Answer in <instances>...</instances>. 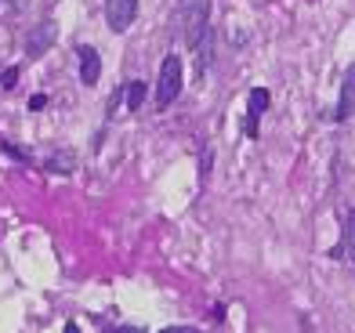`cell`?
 I'll return each mask as SVG.
<instances>
[{"label":"cell","mask_w":355,"mask_h":333,"mask_svg":"<svg viewBox=\"0 0 355 333\" xmlns=\"http://www.w3.org/2000/svg\"><path fill=\"white\" fill-rule=\"evenodd\" d=\"M211 29V0H178L174 8V33L185 47H200Z\"/></svg>","instance_id":"cell-1"},{"label":"cell","mask_w":355,"mask_h":333,"mask_svg":"<svg viewBox=\"0 0 355 333\" xmlns=\"http://www.w3.org/2000/svg\"><path fill=\"white\" fill-rule=\"evenodd\" d=\"M182 84H185V62L182 55H167L164 66H159V80H156V105L167 109L182 94Z\"/></svg>","instance_id":"cell-2"},{"label":"cell","mask_w":355,"mask_h":333,"mask_svg":"<svg viewBox=\"0 0 355 333\" xmlns=\"http://www.w3.org/2000/svg\"><path fill=\"white\" fill-rule=\"evenodd\" d=\"M135 19H138V0H105V22L112 33L131 29Z\"/></svg>","instance_id":"cell-3"},{"label":"cell","mask_w":355,"mask_h":333,"mask_svg":"<svg viewBox=\"0 0 355 333\" xmlns=\"http://www.w3.org/2000/svg\"><path fill=\"white\" fill-rule=\"evenodd\" d=\"M355 116V62L345 69V80H341V98H337V113L334 120H352Z\"/></svg>","instance_id":"cell-4"},{"label":"cell","mask_w":355,"mask_h":333,"mask_svg":"<svg viewBox=\"0 0 355 333\" xmlns=\"http://www.w3.org/2000/svg\"><path fill=\"white\" fill-rule=\"evenodd\" d=\"M76 55H80V80H84L87 87H94V84H98V76H102V58H98V51H94L91 44H80Z\"/></svg>","instance_id":"cell-5"},{"label":"cell","mask_w":355,"mask_h":333,"mask_svg":"<svg viewBox=\"0 0 355 333\" xmlns=\"http://www.w3.org/2000/svg\"><path fill=\"white\" fill-rule=\"evenodd\" d=\"M268 87H254L250 91V102H247V127L243 131L250 134V138H257V120H261V113L268 109Z\"/></svg>","instance_id":"cell-6"},{"label":"cell","mask_w":355,"mask_h":333,"mask_svg":"<svg viewBox=\"0 0 355 333\" xmlns=\"http://www.w3.org/2000/svg\"><path fill=\"white\" fill-rule=\"evenodd\" d=\"M55 44V22H40L33 33H29V40H26V51L33 55V58H40L47 47Z\"/></svg>","instance_id":"cell-7"},{"label":"cell","mask_w":355,"mask_h":333,"mask_svg":"<svg viewBox=\"0 0 355 333\" xmlns=\"http://www.w3.org/2000/svg\"><path fill=\"white\" fill-rule=\"evenodd\" d=\"M341 253H348V258L355 261V207L345 217V235H341V246L334 250V258H341Z\"/></svg>","instance_id":"cell-8"},{"label":"cell","mask_w":355,"mask_h":333,"mask_svg":"<svg viewBox=\"0 0 355 333\" xmlns=\"http://www.w3.org/2000/svg\"><path fill=\"white\" fill-rule=\"evenodd\" d=\"M145 98H149V84H145V80H131V84H127V109H131V113H138V109L145 105Z\"/></svg>","instance_id":"cell-9"},{"label":"cell","mask_w":355,"mask_h":333,"mask_svg":"<svg viewBox=\"0 0 355 333\" xmlns=\"http://www.w3.org/2000/svg\"><path fill=\"white\" fill-rule=\"evenodd\" d=\"M196 51H200L196 69H200V73H207V66H211V58H214V29H207V37L200 40V47H196Z\"/></svg>","instance_id":"cell-10"},{"label":"cell","mask_w":355,"mask_h":333,"mask_svg":"<svg viewBox=\"0 0 355 333\" xmlns=\"http://www.w3.org/2000/svg\"><path fill=\"white\" fill-rule=\"evenodd\" d=\"M73 167H76V156L73 152H58V156L47 160V170H51V174H69Z\"/></svg>","instance_id":"cell-11"},{"label":"cell","mask_w":355,"mask_h":333,"mask_svg":"<svg viewBox=\"0 0 355 333\" xmlns=\"http://www.w3.org/2000/svg\"><path fill=\"white\" fill-rule=\"evenodd\" d=\"M15 84H19V69L11 66V69H4V73H0V87H8V91H11Z\"/></svg>","instance_id":"cell-12"},{"label":"cell","mask_w":355,"mask_h":333,"mask_svg":"<svg viewBox=\"0 0 355 333\" xmlns=\"http://www.w3.org/2000/svg\"><path fill=\"white\" fill-rule=\"evenodd\" d=\"M44 105H47L44 94H33V98H29V109H33V113H37V109H44Z\"/></svg>","instance_id":"cell-13"},{"label":"cell","mask_w":355,"mask_h":333,"mask_svg":"<svg viewBox=\"0 0 355 333\" xmlns=\"http://www.w3.org/2000/svg\"><path fill=\"white\" fill-rule=\"evenodd\" d=\"M105 333H141V326H112V330H105Z\"/></svg>","instance_id":"cell-14"},{"label":"cell","mask_w":355,"mask_h":333,"mask_svg":"<svg viewBox=\"0 0 355 333\" xmlns=\"http://www.w3.org/2000/svg\"><path fill=\"white\" fill-rule=\"evenodd\" d=\"M159 333H200V330H192V326H167V330H159Z\"/></svg>","instance_id":"cell-15"},{"label":"cell","mask_w":355,"mask_h":333,"mask_svg":"<svg viewBox=\"0 0 355 333\" xmlns=\"http://www.w3.org/2000/svg\"><path fill=\"white\" fill-rule=\"evenodd\" d=\"M62 333H80V326L76 323H66V330H62Z\"/></svg>","instance_id":"cell-16"},{"label":"cell","mask_w":355,"mask_h":333,"mask_svg":"<svg viewBox=\"0 0 355 333\" xmlns=\"http://www.w3.org/2000/svg\"><path fill=\"white\" fill-rule=\"evenodd\" d=\"M11 4H15V8H26V0H11Z\"/></svg>","instance_id":"cell-17"}]
</instances>
